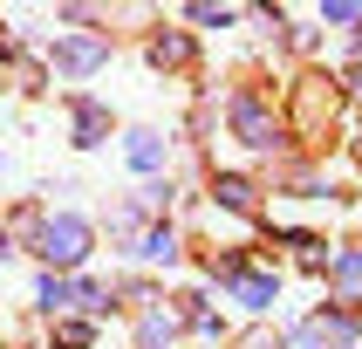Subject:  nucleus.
Here are the masks:
<instances>
[{"instance_id": "13", "label": "nucleus", "mask_w": 362, "mask_h": 349, "mask_svg": "<svg viewBox=\"0 0 362 349\" xmlns=\"http://www.w3.org/2000/svg\"><path fill=\"white\" fill-rule=\"evenodd\" d=\"M151 69H192V35L185 28H164V35H151Z\"/></svg>"}, {"instance_id": "22", "label": "nucleus", "mask_w": 362, "mask_h": 349, "mask_svg": "<svg viewBox=\"0 0 362 349\" xmlns=\"http://www.w3.org/2000/svg\"><path fill=\"white\" fill-rule=\"evenodd\" d=\"M349 89H356V96H362V69H349Z\"/></svg>"}, {"instance_id": "9", "label": "nucleus", "mask_w": 362, "mask_h": 349, "mask_svg": "<svg viewBox=\"0 0 362 349\" xmlns=\"http://www.w3.org/2000/svg\"><path fill=\"white\" fill-rule=\"evenodd\" d=\"M130 253H137L144 267H178L185 240H178V226H171V219H151V226L137 233V240H130Z\"/></svg>"}, {"instance_id": "12", "label": "nucleus", "mask_w": 362, "mask_h": 349, "mask_svg": "<svg viewBox=\"0 0 362 349\" xmlns=\"http://www.w3.org/2000/svg\"><path fill=\"white\" fill-rule=\"evenodd\" d=\"M69 123H76V144H82V151H96V144L110 137V110H103L96 96H76V103H69Z\"/></svg>"}, {"instance_id": "20", "label": "nucleus", "mask_w": 362, "mask_h": 349, "mask_svg": "<svg viewBox=\"0 0 362 349\" xmlns=\"http://www.w3.org/2000/svg\"><path fill=\"white\" fill-rule=\"evenodd\" d=\"M281 349H322V336H315V322H294L281 336Z\"/></svg>"}, {"instance_id": "14", "label": "nucleus", "mask_w": 362, "mask_h": 349, "mask_svg": "<svg viewBox=\"0 0 362 349\" xmlns=\"http://www.w3.org/2000/svg\"><path fill=\"white\" fill-rule=\"evenodd\" d=\"M35 308L62 322V308H76V281H69V274H41L35 281Z\"/></svg>"}, {"instance_id": "8", "label": "nucleus", "mask_w": 362, "mask_h": 349, "mask_svg": "<svg viewBox=\"0 0 362 349\" xmlns=\"http://www.w3.org/2000/svg\"><path fill=\"white\" fill-rule=\"evenodd\" d=\"M328 294H335V308L362 315V246H335L328 253Z\"/></svg>"}, {"instance_id": "4", "label": "nucleus", "mask_w": 362, "mask_h": 349, "mask_svg": "<svg viewBox=\"0 0 362 349\" xmlns=\"http://www.w3.org/2000/svg\"><path fill=\"white\" fill-rule=\"evenodd\" d=\"M103 62H110V35H69V41H55V76L62 82H82V76H96Z\"/></svg>"}, {"instance_id": "7", "label": "nucleus", "mask_w": 362, "mask_h": 349, "mask_svg": "<svg viewBox=\"0 0 362 349\" xmlns=\"http://www.w3.org/2000/svg\"><path fill=\"white\" fill-rule=\"evenodd\" d=\"M212 212L219 219H260V185L240 178V171H219L212 178Z\"/></svg>"}, {"instance_id": "10", "label": "nucleus", "mask_w": 362, "mask_h": 349, "mask_svg": "<svg viewBox=\"0 0 362 349\" xmlns=\"http://www.w3.org/2000/svg\"><path fill=\"white\" fill-rule=\"evenodd\" d=\"M308 322H315V336H322V349H362V315L356 308H315V315H308Z\"/></svg>"}, {"instance_id": "16", "label": "nucleus", "mask_w": 362, "mask_h": 349, "mask_svg": "<svg viewBox=\"0 0 362 349\" xmlns=\"http://www.w3.org/2000/svg\"><path fill=\"white\" fill-rule=\"evenodd\" d=\"M315 21H322V28L356 35V28H362V0H322V7H315Z\"/></svg>"}, {"instance_id": "17", "label": "nucleus", "mask_w": 362, "mask_h": 349, "mask_svg": "<svg viewBox=\"0 0 362 349\" xmlns=\"http://www.w3.org/2000/svg\"><path fill=\"white\" fill-rule=\"evenodd\" d=\"M185 21H199V28H233L240 7H212V0H199V7H185Z\"/></svg>"}, {"instance_id": "23", "label": "nucleus", "mask_w": 362, "mask_h": 349, "mask_svg": "<svg viewBox=\"0 0 362 349\" xmlns=\"http://www.w3.org/2000/svg\"><path fill=\"white\" fill-rule=\"evenodd\" d=\"M0 76H7V55H0Z\"/></svg>"}, {"instance_id": "5", "label": "nucleus", "mask_w": 362, "mask_h": 349, "mask_svg": "<svg viewBox=\"0 0 362 349\" xmlns=\"http://www.w3.org/2000/svg\"><path fill=\"white\" fill-rule=\"evenodd\" d=\"M226 302H240L246 315H274V302H281V274L274 267H246V274H233V281H219Z\"/></svg>"}, {"instance_id": "19", "label": "nucleus", "mask_w": 362, "mask_h": 349, "mask_svg": "<svg viewBox=\"0 0 362 349\" xmlns=\"http://www.w3.org/2000/svg\"><path fill=\"white\" fill-rule=\"evenodd\" d=\"M96 343V322H55V349H89Z\"/></svg>"}, {"instance_id": "1", "label": "nucleus", "mask_w": 362, "mask_h": 349, "mask_svg": "<svg viewBox=\"0 0 362 349\" xmlns=\"http://www.w3.org/2000/svg\"><path fill=\"white\" fill-rule=\"evenodd\" d=\"M226 130H233L246 151H260V158H274V151L287 144V117L274 110L267 89H253V82H240V89L226 96Z\"/></svg>"}, {"instance_id": "2", "label": "nucleus", "mask_w": 362, "mask_h": 349, "mask_svg": "<svg viewBox=\"0 0 362 349\" xmlns=\"http://www.w3.org/2000/svg\"><path fill=\"white\" fill-rule=\"evenodd\" d=\"M35 253L48 261V274H76L89 253H96V226L82 219V212H48L35 226Z\"/></svg>"}, {"instance_id": "3", "label": "nucleus", "mask_w": 362, "mask_h": 349, "mask_svg": "<svg viewBox=\"0 0 362 349\" xmlns=\"http://www.w3.org/2000/svg\"><path fill=\"white\" fill-rule=\"evenodd\" d=\"M335 110H342V89L328 76H301V89H294V123H287V137H308L322 144L328 123H335Z\"/></svg>"}, {"instance_id": "18", "label": "nucleus", "mask_w": 362, "mask_h": 349, "mask_svg": "<svg viewBox=\"0 0 362 349\" xmlns=\"http://www.w3.org/2000/svg\"><path fill=\"white\" fill-rule=\"evenodd\" d=\"M76 308H89V315H110V287L82 274V281H76Z\"/></svg>"}, {"instance_id": "11", "label": "nucleus", "mask_w": 362, "mask_h": 349, "mask_svg": "<svg viewBox=\"0 0 362 349\" xmlns=\"http://www.w3.org/2000/svg\"><path fill=\"white\" fill-rule=\"evenodd\" d=\"M185 322H178V308H164V302H144L137 315V349H178Z\"/></svg>"}, {"instance_id": "15", "label": "nucleus", "mask_w": 362, "mask_h": 349, "mask_svg": "<svg viewBox=\"0 0 362 349\" xmlns=\"http://www.w3.org/2000/svg\"><path fill=\"white\" fill-rule=\"evenodd\" d=\"M171 199H178V192H171V178H144L137 205H130V219H137V212H151V219H164V212H171Z\"/></svg>"}, {"instance_id": "6", "label": "nucleus", "mask_w": 362, "mask_h": 349, "mask_svg": "<svg viewBox=\"0 0 362 349\" xmlns=\"http://www.w3.org/2000/svg\"><path fill=\"white\" fill-rule=\"evenodd\" d=\"M123 164L137 171V178H164V164H171V137L137 123V130H123Z\"/></svg>"}, {"instance_id": "21", "label": "nucleus", "mask_w": 362, "mask_h": 349, "mask_svg": "<svg viewBox=\"0 0 362 349\" xmlns=\"http://www.w3.org/2000/svg\"><path fill=\"white\" fill-rule=\"evenodd\" d=\"M240 349H281V336H267V328H253V336H246Z\"/></svg>"}]
</instances>
